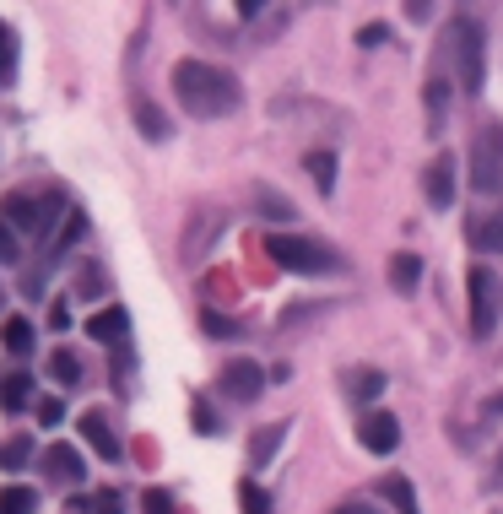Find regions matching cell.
<instances>
[{"label": "cell", "instance_id": "8", "mask_svg": "<svg viewBox=\"0 0 503 514\" xmlns=\"http://www.w3.org/2000/svg\"><path fill=\"white\" fill-rule=\"evenodd\" d=\"M357 439H363V450L390 455L395 444H401V423H395V412H385V406H374V412H363V417H357Z\"/></svg>", "mask_w": 503, "mask_h": 514}, {"label": "cell", "instance_id": "4", "mask_svg": "<svg viewBox=\"0 0 503 514\" xmlns=\"http://www.w3.org/2000/svg\"><path fill=\"white\" fill-rule=\"evenodd\" d=\"M471 190L498 195L503 190V125H482L471 147Z\"/></svg>", "mask_w": 503, "mask_h": 514}, {"label": "cell", "instance_id": "13", "mask_svg": "<svg viewBox=\"0 0 503 514\" xmlns=\"http://www.w3.org/2000/svg\"><path fill=\"white\" fill-rule=\"evenodd\" d=\"M347 395L363 406V412H374V401L385 395V374H379V368H352V374H347Z\"/></svg>", "mask_w": 503, "mask_h": 514}, {"label": "cell", "instance_id": "20", "mask_svg": "<svg viewBox=\"0 0 503 514\" xmlns=\"http://www.w3.org/2000/svg\"><path fill=\"white\" fill-rule=\"evenodd\" d=\"M417 282H422V260L417 255H395L390 260V287L395 293H417Z\"/></svg>", "mask_w": 503, "mask_h": 514}, {"label": "cell", "instance_id": "38", "mask_svg": "<svg viewBox=\"0 0 503 514\" xmlns=\"http://www.w3.org/2000/svg\"><path fill=\"white\" fill-rule=\"evenodd\" d=\"M336 514H385V509H379V504H363V498H352V504H341Z\"/></svg>", "mask_w": 503, "mask_h": 514}, {"label": "cell", "instance_id": "31", "mask_svg": "<svg viewBox=\"0 0 503 514\" xmlns=\"http://www.w3.org/2000/svg\"><path fill=\"white\" fill-rule=\"evenodd\" d=\"M141 504H147V514H179L174 498H168L163 487H147V498H141Z\"/></svg>", "mask_w": 503, "mask_h": 514}, {"label": "cell", "instance_id": "36", "mask_svg": "<svg viewBox=\"0 0 503 514\" xmlns=\"http://www.w3.org/2000/svg\"><path fill=\"white\" fill-rule=\"evenodd\" d=\"M401 6H406V17H412V22H428L433 0H401Z\"/></svg>", "mask_w": 503, "mask_h": 514}, {"label": "cell", "instance_id": "5", "mask_svg": "<svg viewBox=\"0 0 503 514\" xmlns=\"http://www.w3.org/2000/svg\"><path fill=\"white\" fill-rule=\"evenodd\" d=\"M466 293H471V336L487 341V336H493V325H498V309H503V282L487 266H471Z\"/></svg>", "mask_w": 503, "mask_h": 514}, {"label": "cell", "instance_id": "17", "mask_svg": "<svg viewBox=\"0 0 503 514\" xmlns=\"http://www.w3.org/2000/svg\"><path fill=\"white\" fill-rule=\"evenodd\" d=\"M0 347H6L11 358H28V352H33V325L22 320V314H11V320L0 325Z\"/></svg>", "mask_w": 503, "mask_h": 514}, {"label": "cell", "instance_id": "34", "mask_svg": "<svg viewBox=\"0 0 503 514\" xmlns=\"http://www.w3.org/2000/svg\"><path fill=\"white\" fill-rule=\"evenodd\" d=\"M11 260H17V233L0 222V266H11Z\"/></svg>", "mask_w": 503, "mask_h": 514}, {"label": "cell", "instance_id": "11", "mask_svg": "<svg viewBox=\"0 0 503 514\" xmlns=\"http://www.w3.org/2000/svg\"><path fill=\"white\" fill-rule=\"evenodd\" d=\"M44 466H49V477H55V482H71V487H82V482H87V460L76 455L71 444H49Z\"/></svg>", "mask_w": 503, "mask_h": 514}, {"label": "cell", "instance_id": "33", "mask_svg": "<svg viewBox=\"0 0 503 514\" xmlns=\"http://www.w3.org/2000/svg\"><path fill=\"white\" fill-rule=\"evenodd\" d=\"M260 212H266V217H287V222H293V201H276V195H260Z\"/></svg>", "mask_w": 503, "mask_h": 514}, {"label": "cell", "instance_id": "26", "mask_svg": "<svg viewBox=\"0 0 503 514\" xmlns=\"http://www.w3.org/2000/svg\"><path fill=\"white\" fill-rule=\"evenodd\" d=\"M201 331H206L211 341H233L238 325L228 320V314H217V309H201Z\"/></svg>", "mask_w": 503, "mask_h": 514}, {"label": "cell", "instance_id": "25", "mask_svg": "<svg viewBox=\"0 0 503 514\" xmlns=\"http://www.w3.org/2000/svg\"><path fill=\"white\" fill-rule=\"evenodd\" d=\"M28 460H33V439H28V433H17V439L0 444V466H6V471H22Z\"/></svg>", "mask_w": 503, "mask_h": 514}, {"label": "cell", "instance_id": "19", "mask_svg": "<svg viewBox=\"0 0 503 514\" xmlns=\"http://www.w3.org/2000/svg\"><path fill=\"white\" fill-rule=\"evenodd\" d=\"M303 168H309V179H314V190H320V195L336 190V152H309V157H303Z\"/></svg>", "mask_w": 503, "mask_h": 514}, {"label": "cell", "instance_id": "23", "mask_svg": "<svg viewBox=\"0 0 503 514\" xmlns=\"http://www.w3.org/2000/svg\"><path fill=\"white\" fill-rule=\"evenodd\" d=\"M11 82H17V33L0 22V92H6Z\"/></svg>", "mask_w": 503, "mask_h": 514}, {"label": "cell", "instance_id": "16", "mask_svg": "<svg viewBox=\"0 0 503 514\" xmlns=\"http://www.w3.org/2000/svg\"><path fill=\"white\" fill-rule=\"evenodd\" d=\"M466 233H471V244H476V249L498 255V249H503V212H498V217H471V222H466Z\"/></svg>", "mask_w": 503, "mask_h": 514}, {"label": "cell", "instance_id": "24", "mask_svg": "<svg viewBox=\"0 0 503 514\" xmlns=\"http://www.w3.org/2000/svg\"><path fill=\"white\" fill-rule=\"evenodd\" d=\"M38 509V493L28 482H17V487H6V493H0V514H33Z\"/></svg>", "mask_w": 503, "mask_h": 514}, {"label": "cell", "instance_id": "21", "mask_svg": "<svg viewBox=\"0 0 503 514\" xmlns=\"http://www.w3.org/2000/svg\"><path fill=\"white\" fill-rule=\"evenodd\" d=\"M287 439V423H271V428H260L255 439H249V460L255 466H271V455H276V444Z\"/></svg>", "mask_w": 503, "mask_h": 514}, {"label": "cell", "instance_id": "14", "mask_svg": "<svg viewBox=\"0 0 503 514\" xmlns=\"http://www.w3.org/2000/svg\"><path fill=\"white\" fill-rule=\"evenodd\" d=\"M136 130L147 141H168V136H174V125L163 120V109H157L152 98H141V92H136Z\"/></svg>", "mask_w": 503, "mask_h": 514}, {"label": "cell", "instance_id": "6", "mask_svg": "<svg viewBox=\"0 0 503 514\" xmlns=\"http://www.w3.org/2000/svg\"><path fill=\"white\" fill-rule=\"evenodd\" d=\"M60 206H65L60 195H22V190H17V195H6V201H0V217H6L11 233H28V239H38Z\"/></svg>", "mask_w": 503, "mask_h": 514}, {"label": "cell", "instance_id": "29", "mask_svg": "<svg viewBox=\"0 0 503 514\" xmlns=\"http://www.w3.org/2000/svg\"><path fill=\"white\" fill-rule=\"evenodd\" d=\"M190 428H195V433H222V423H217V412H211L206 401H195V406H190Z\"/></svg>", "mask_w": 503, "mask_h": 514}, {"label": "cell", "instance_id": "32", "mask_svg": "<svg viewBox=\"0 0 503 514\" xmlns=\"http://www.w3.org/2000/svg\"><path fill=\"white\" fill-rule=\"evenodd\" d=\"M38 423H44V428H60V423H65V406H60V401H38Z\"/></svg>", "mask_w": 503, "mask_h": 514}, {"label": "cell", "instance_id": "28", "mask_svg": "<svg viewBox=\"0 0 503 514\" xmlns=\"http://www.w3.org/2000/svg\"><path fill=\"white\" fill-rule=\"evenodd\" d=\"M444 103H449V87L444 82H428V130L444 125Z\"/></svg>", "mask_w": 503, "mask_h": 514}, {"label": "cell", "instance_id": "18", "mask_svg": "<svg viewBox=\"0 0 503 514\" xmlns=\"http://www.w3.org/2000/svg\"><path fill=\"white\" fill-rule=\"evenodd\" d=\"M49 374H55V385L76 390V385H82V358H76L71 347H55V352H49Z\"/></svg>", "mask_w": 503, "mask_h": 514}, {"label": "cell", "instance_id": "40", "mask_svg": "<svg viewBox=\"0 0 503 514\" xmlns=\"http://www.w3.org/2000/svg\"><path fill=\"white\" fill-rule=\"evenodd\" d=\"M0 303H6V287H0Z\"/></svg>", "mask_w": 503, "mask_h": 514}, {"label": "cell", "instance_id": "27", "mask_svg": "<svg viewBox=\"0 0 503 514\" xmlns=\"http://www.w3.org/2000/svg\"><path fill=\"white\" fill-rule=\"evenodd\" d=\"M238 509L244 514H271V498L260 493V482H238Z\"/></svg>", "mask_w": 503, "mask_h": 514}, {"label": "cell", "instance_id": "35", "mask_svg": "<svg viewBox=\"0 0 503 514\" xmlns=\"http://www.w3.org/2000/svg\"><path fill=\"white\" fill-rule=\"evenodd\" d=\"M357 44H385V22H368V28H357Z\"/></svg>", "mask_w": 503, "mask_h": 514}, {"label": "cell", "instance_id": "15", "mask_svg": "<svg viewBox=\"0 0 503 514\" xmlns=\"http://www.w3.org/2000/svg\"><path fill=\"white\" fill-rule=\"evenodd\" d=\"M33 401V374H0V406H6V412H22V406Z\"/></svg>", "mask_w": 503, "mask_h": 514}, {"label": "cell", "instance_id": "7", "mask_svg": "<svg viewBox=\"0 0 503 514\" xmlns=\"http://www.w3.org/2000/svg\"><path fill=\"white\" fill-rule=\"evenodd\" d=\"M266 368L260 363H249V358H238V363H222V374H217V385H222V395L228 401H255L260 390H266Z\"/></svg>", "mask_w": 503, "mask_h": 514}, {"label": "cell", "instance_id": "3", "mask_svg": "<svg viewBox=\"0 0 503 514\" xmlns=\"http://www.w3.org/2000/svg\"><path fill=\"white\" fill-rule=\"evenodd\" d=\"M455 65H460V92H482L487 87V28L476 17L455 22Z\"/></svg>", "mask_w": 503, "mask_h": 514}, {"label": "cell", "instance_id": "1", "mask_svg": "<svg viewBox=\"0 0 503 514\" xmlns=\"http://www.w3.org/2000/svg\"><path fill=\"white\" fill-rule=\"evenodd\" d=\"M174 98L184 114H201V120H222L244 103V82L228 71V65L211 60H179L174 65Z\"/></svg>", "mask_w": 503, "mask_h": 514}, {"label": "cell", "instance_id": "30", "mask_svg": "<svg viewBox=\"0 0 503 514\" xmlns=\"http://www.w3.org/2000/svg\"><path fill=\"white\" fill-rule=\"evenodd\" d=\"M87 514H125V498H119V493H114V487H109V493H98V498H87Z\"/></svg>", "mask_w": 503, "mask_h": 514}, {"label": "cell", "instance_id": "37", "mask_svg": "<svg viewBox=\"0 0 503 514\" xmlns=\"http://www.w3.org/2000/svg\"><path fill=\"white\" fill-rule=\"evenodd\" d=\"M49 325H55V331H65V325H71V303H55V309H49Z\"/></svg>", "mask_w": 503, "mask_h": 514}, {"label": "cell", "instance_id": "12", "mask_svg": "<svg viewBox=\"0 0 503 514\" xmlns=\"http://www.w3.org/2000/svg\"><path fill=\"white\" fill-rule=\"evenodd\" d=\"M87 336L103 341V347H109V341H125V336H130V314L119 309V303H114V309H98V314L87 320Z\"/></svg>", "mask_w": 503, "mask_h": 514}, {"label": "cell", "instance_id": "39", "mask_svg": "<svg viewBox=\"0 0 503 514\" xmlns=\"http://www.w3.org/2000/svg\"><path fill=\"white\" fill-rule=\"evenodd\" d=\"M266 11V0H238V17H260Z\"/></svg>", "mask_w": 503, "mask_h": 514}, {"label": "cell", "instance_id": "10", "mask_svg": "<svg viewBox=\"0 0 503 514\" xmlns=\"http://www.w3.org/2000/svg\"><path fill=\"white\" fill-rule=\"evenodd\" d=\"M422 184H428V206H433V212H449V206H455V157H433L428 174H422Z\"/></svg>", "mask_w": 503, "mask_h": 514}, {"label": "cell", "instance_id": "22", "mask_svg": "<svg viewBox=\"0 0 503 514\" xmlns=\"http://www.w3.org/2000/svg\"><path fill=\"white\" fill-rule=\"evenodd\" d=\"M379 498L395 504V514H417V493H412V482H406V477H385V482H379Z\"/></svg>", "mask_w": 503, "mask_h": 514}, {"label": "cell", "instance_id": "2", "mask_svg": "<svg viewBox=\"0 0 503 514\" xmlns=\"http://www.w3.org/2000/svg\"><path fill=\"white\" fill-rule=\"evenodd\" d=\"M266 255H271L282 271H293V276H325V271L341 266L336 249L320 244V239H309V233H271V239H266Z\"/></svg>", "mask_w": 503, "mask_h": 514}, {"label": "cell", "instance_id": "9", "mask_svg": "<svg viewBox=\"0 0 503 514\" xmlns=\"http://www.w3.org/2000/svg\"><path fill=\"white\" fill-rule=\"evenodd\" d=\"M76 428H82V439H87L103 460H119V455H125V444H119L109 412H82V417H76Z\"/></svg>", "mask_w": 503, "mask_h": 514}]
</instances>
